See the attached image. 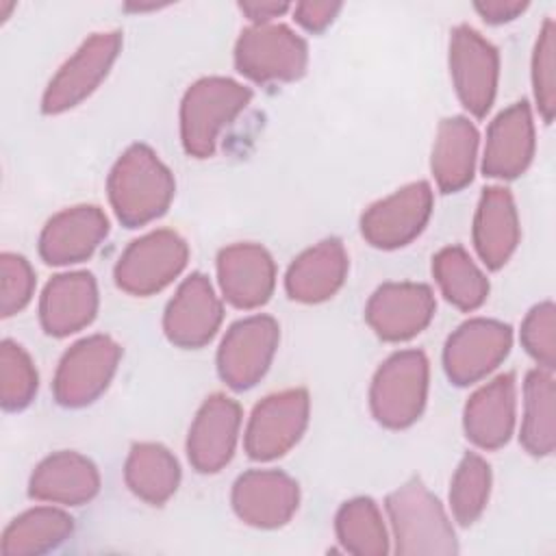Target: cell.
<instances>
[{"instance_id":"obj_8","label":"cell","mask_w":556,"mask_h":556,"mask_svg":"<svg viewBox=\"0 0 556 556\" xmlns=\"http://www.w3.org/2000/svg\"><path fill=\"white\" fill-rule=\"evenodd\" d=\"M122 348L106 334H91L74 343L61 358L54 376V397L63 406L93 402L111 382Z\"/></svg>"},{"instance_id":"obj_5","label":"cell","mask_w":556,"mask_h":556,"mask_svg":"<svg viewBox=\"0 0 556 556\" xmlns=\"http://www.w3.org/2000/svg\"><path fill=\"white\" fill-rule=\"evenodd\" d=\"M306 43L282 24H254L241 30L235 46L237 70L256 83H285L304 74Z\"/></svg>"},{"instance_id":"obj_25","label":"cell","mask_w":556,"mask_h":556,"mask_svg":"<svg viewBox=\"0 0 556 556\" xmlns=\"http://www.w3.org/2000/svg\"><path fill=\"white\" fill-rule=\"evenodd\" d=\"M473 243L491 269H500L515 252L519 243V219L508 189H484L473 219Z\"/></svg>"},{"instance_id":"obj_18","label":"cell","mask_w":556,"mask_h":556,"mask_svg":"<svg viewBox=\"0 0 556 556\" xmlns=\"http://www.w3.org/2000/svg\"><path fill=\"white\" fill-rule=\"evenodd\" d=\"M109 232L106 215L98 206H72L56 213L41 230L39 254L50 265L89 258Z\"/></svg>"},{"instance_id":"obj_3","label":"cell","mask_w":556,"mask_h":556,"mask_svg":"<svg viewBox=\"0 0 556 556\" xmlns=\"http://www.w3.org/2000/svg\"><path fill=\"white\" fill-rule=\"evenodd\" d=\"M252 91L222 76L193 83L180 104V137L187 154L206 159L215 152L219 132L250 104Z\"/></svg>"},{"instance_id":"obj_14","label":"cell","mask_w":556,"mask_h":556,"mask_svg":"<svg viewBox=\"0 0 556 556\" xmlns=\"http://www.w3.org/2000/svg\"><path fill=\"white\" fill-rule=\"evenodd\" d=\"M434 315L430 287L417 282H387L367 302L365 319L384 341H406L419 334Z\"/></svg>"},{"instance_id":"obj_30","label":"cell","mask_w":556,"mask_h":556,"mask_svg":"<svg viewBox=\"0 0 556 556\" xmlns=\"http://www.w3.org/2000/svg\"><path fill=\"white\" fill-rule=\"evenodd\" d=\"M432 274L445 300L460 311L478 308L489 295L486 276L458 245H450L437 252V256L432 258Z\"/></svg>"},{"instance_id":"obj_26","label":"cell","mask_w":556,"mask_h":556,"mask_svg":"<svg viewBox=\"0 0 556 556\" xmlns=\"http://www.w3.org/2000/svg\"><path fill=\"white\" fill-rule=\"evenodd\" d=\"M478 130L467 117H447L439 124L432 146V174L445 193L458 191L473 178Z\"/></svg>"},{"instance_id":"obj_37","label":"cell","mask_w":556,"mask_h":556,"mask_svg":"<svg viewBox=\"0 0 556 556\" xmlns=\"http://www.w3.org/2000/svg\"><path fill=\"white\" fill-rule=\"evenodd\" d=\"M341 4L339 2H300L295 4L293 9V15L298 20V24H302L306 30H313V33H319L324 30L339 13Z\"/></svg>"},{"instance_id":"obj_24","label":"cell","mask_w":556,"mask_h":556,"mask_svg":"<svg viewBox=\"0 0 556 556\" xmlns=\"http://www.w3.org/2000/svg\"><path fill=\"white\" fill-rule=\"evenodd\" d=\"M348 274V254L339 239H326L302 252L285 276L291 300L315 304L339 291Z\"/></svg>"},{"instance_id":"obj_27","label":"cell","mask_w":556,"mask_h":556,"mask_svg":"<svg viewBox=\"0 0 556 556\" xmlns=\"http://www.w3.org/2000/svg\"><path fill=\"white\" fill-rule=\"evenodd\" d=\"M124 478L139 500L163 504L178 489L180 467L167 447L159 443H137L126 458Z\"/></svg>"},{"instance_id":"obj_21","label":"cell","mask_w":556,"mask_h":556,"mask_svg":"<svg viewBox=\"0 0 556 556\" xmlns=\"http://www.w3.org/2000/svg\"><path fill=\"white\" fill-rule=\"evenodd\" d=\"M98 311V289L91 274L74 271L54 276L39 302L41 326L52 337L72 334L96 317Z\"/></svg>"},{"instance_id":"obj_19","label":"cell","mask_w":556,"mask_h":556,"mask_svg":"<svg viewBox=\"0 0 556 556\" xmlns=\"http://www.w3.org/2000/svg\"><path fill=\"white\" fill-rule=\"evenodd\" d=\"M217 276L224 298L239 308L265 304L274 291L276 267L269 252L256 243H235L219 252Z\"/></svg>"},{"instance_id":"obj_34","label":"cell","mask_w":556,"mask_h":556,"mask_svg":"<svg viewBox=\"0 0 556 556\" xmlns=\"http://www.w3.org/2000/svg\"><path fill=\"white\" fill-rule=\"evenodd\" d=\"M556 26L545 20L532 56V85L541 117L549 124L556 111Z\"/></svg>"},{"instance_id":"obj_23","label":"cell","mask_w":556,"mask_h":556,"mask_svg":"<svg viewBox=\"0 0 556 556\" xmlns=\"http://www.w3.org/2000/svg\"><path fill=\"white\" fill-rule=\"evenodd\" d=\"M465 432L482 450L502 447L515 426V378L502 374L480 387L465 406Z\"/></svg>"},{"instance_id":"obj_36","label":"cell","mask_w":556,"mask_h":556,"mask_svg":"<svg viewBox=\"0 0 556 556\" xmlns=\"http://www.w3.org/2000/svg\"><path fill=\"white\" fill-rule=\"evenodd\" d=\"M35 274L20 254L4 252L0 256V313L11 317L20 313L33 298Z\"/></svg>"},{"instance_id":"obj_7","label":"cell","mask_w":556,"mask_h":556,"mask_svg":"<svg viewBox=\"0 0 556 556\" xmlns=\"http://www.w3.org/2000/svg\"><path fill=\"white\" fill-rule=\"evenodd\" d=\"M119 30L93 33L48 83L41 100L43 113H63L80 104L87 96H91L96 87L106 78L113 61L119 54Z\"/></svg>"},{"instance_id":"obj_10","label":"cell","mask_w":556,"mask_h":556,"mask_svg":"<svg viewBox=\"0 0 556 556\" xmlns=\"http://www.w3.org/2000/svg\"><path fill=\"white\" fill-rule=\"evenodd\" d=\"M278 348V324L269 315H252L232 324L217 352V371L232 389L254 387Z\"/></svg>"},{"instance_id":"obj_17","label":"cell","mask_w":556,"mask_h":556,"mask_svg":"<svg viewBox=\"0 0 556 556\" xmlns=\"http://www.w3.org/2000/svg\"><path fill=\"white\" fill-rule=\"evenodd\" d=\"M222 302L202 274H191L169 300L163 317L167 339L180 348L206 345L222 324Z\"/></svg>"},{"instance_id":"obj_11","label":"cell","mask_w":556,"mask_h":556,"mask_svg":"<svg viewBox=\"0 0 556 556\" xmlns=\"http://www.w3.org/2000/svg\"><path fill=\"white\" fill-rule=\"evenodd\" d=\"M450 72L463 106L482 117L497 89V50L473 28L456 26L450 37Z\"/></svg>"},{"instance_id":"obj_28","label":"cell","mask_w":556,"mask_h":556,"mask_svg":"<svg viewBox=\"0 0 556 556\" xmlns=\"http://www.w3.org/2000/svg\"><path fill=\"white\" fill-rule=\"evenodd\" d=\"M74 521L65 510L37 506L15 517L0 543L2 556H37L54 549L72 534Z\"/></svg>"},{"instance_id":"obj_33","label":"cell","mask_w":556,"mask_h":556,"mask_svg":"<svg viewBox=\"0 0 556 556\" xmlns=\"http://www.w3.org/2000/svg\"><path fill=\"white\" fill-rule=\"evenodd\" d=\"M37 393V371L26 350L9 339L0 348V402L7 410H20Z\"/></svg>"},{"instance_id":"obj_12","label":"cell","mask_w":556,"mask_h":556,"mask_svg":"<svg viewBox=\"0 0 556 556\" xmlns=\"http://www.w3.org/2000/svg\"><path fill=\"white\" fill-rule=\"evenodd\" d=\"M513 343L510 328L495 319H469L458 326L443 350L447 378L458 384H471L493 371L508 354Z\"/></svg>"},{"instance_id":"obj_2","label":"cell","mask_w":556,"mask_h":556,"mask_svg":"<svg viewBox=\"0 0 556 556\" xmlns=\"http://www.w3.org/2000/svg\"><path fill=\"white\" fill-rule=\"evenodd\" d=\"M395 552L402 556H450L458 552L454 528L441 502L410 478L387 497Z\"/></svg>"},{"instance_id":"obj_22","label":"cell","mask_w":556,"mask_h":556,"mask_svg":"<svg viewBox=\"0 0 556 556\" xmlns=\"http://www.w3.org/2000/svg\"><path fill=\"white\" fill-rule=\"evenodd\" d=\"M100 489L96 465L76 452H56L43 458L30 476L28 493L35 500L80 506Z\"/></svg>"},{"instance_id":"obj_38","label":"cell","mask_w":556,"mask_h":556,"mask_svg":"<svg viewBox=\"0 0 556 556\" xmlns=\"http://www.w3.org/2000/svg\"><path fill=\"white\" fill-rule=\"evenodd\" d=\"M473 7L486 22L502 24V22H510L519 13H523L528 2H523V0H482V2H476Z\"/></svg>"},{"instance_id":"obj_16","label":"cell","mask_w":556,"mask_h":556,"mask_svg":"<svg viewBox=\"0 0 556 556\" xmlns=\"http://www.w3.org/2000/svg\"><path fill=\"white\" fill-rule=\"evenodd\" d=\"M241 408L232 397L215 393L200 406L187 439L189 463L200 473L219 471L235 454Z\"/></svg>"},{"instance_id":"obj_15","label":"cell","mask_w":556,"mask_h":556,"mask_svg":"<svg viewBox=\"0 0 556 556\" xmlns=\"http://www.w3.org/2000/svg\"><path fill=\"white\" fill-rule=\"evenodd\" d=\"M300 504L293 478L276 469H252L232 486V508L241 521L254 528L285 526Z\"/></svg>"},{"instance_id":"obj_4","label":"cell","mask_w":556,"mask_h":556,"mask_svg":"<svg viewBox=\"0 0 556 556\" xmlns=\"http://www.w3.org/2000/svg\"><path fill=\"white\" fill-rule=\"evenodd\" d=\"M428 358L419 350L389 356L376 371L369 389L374 417L387 428L410 426L426 406Z\"/></svg>"},{"instance_id":"obj_9","label":"cell","mask_w":556,"mask_h":556,"mask_svg":"<svg viewBox=\"0 0 556 556\" xmlns=\"http://www.w3.org/2000/svg\"><path fill=\"white\" fill-rule=\"evenodd\" d=\"M308 393L304 389H287L258 402L245 428L248 456L271 460L287 454L308 424Z\"/></svg>"},{"instance_id":"obj_29","label":"cell","mask_w":556,"mask_h":556,"mask_svg":"<svg viewBox=\"0 0 556 556\" xmlns=\"http://www.w3.org/2000/svg\"><path fill=\"white\" fill-rule=\"evenodd\" d=\"M521 445L534 456H547L556 443V387L547 369H532L523 387Z\"/></svg>"},{"instance_id":"obj_20","label":"cell","mask_w":556,"mask_h":556,"mask_svg":"<svg viewBox=\"0 0 556 556\" xmlns=\"http://www.w3.org/2000/svg\"><path fill=\"white\" fill-rule=\"evenodd\" d=\"M534 154V124L526 102H515L489 126L482 169L491 178H517Z\"/></svg>"},{"instance_id":"obj_6","label":"cell","mask_w":556,"mask_h":556,"mask_svg":"<svg viewBox=\"0 0 556 556\" xmlns=\"http://www.w3.org/2000/svg\"><path fill=\"white\" fill-rule=\"evenodd\" d=\"M189 248L174 230H154L135 239L115 265V282L132 295H152L167 287L187 265Z\"/></svg>"},{"instance_id":"obj_39","label":"cell","mask_w":556,"mask_h":556,"mask_svg":"<svg viewBox=\"0 0 556 556\" xmlns=\"http://www.w3.org/2000/svg\"><path fill=\"white\" fill-rule=\"evenodd\" d=\"M239 9L256 24H267L271 17L282 15L289 9V4L287 2H241Z\"/></svg>"},{"instance_id":"obj_13","label":"cell","mask_w":556,"mask_h":556,"mask_svg":"<svg viewBox=\"0 0 556 556\" xmlns=\"http://www.w3.org/2000/svg\"><path fill=\"white\" fill-rule=\"evenodd\" d=\"M432 189L428 182H410L389 198L371 204L361 217V232L374 245L393 250L410 243L428 224Z\"/></svg>"},{"instance_id":"obj_35","label":"cell","mask_w":556,"mask_h":556,"mask_svg":"<svg viewBox=\"0 0 556 556\" xmlns=\"http://www.w3.org/2000/svg\"><path fill=\"white\" fill-rule=\"evenodd\" d=\"M521 343L526 352L547 371L556 365V308L552 302L534 306L521 324Z\"/></svg>"},{"instance_id":"obj_1","label":"cell","mask_w":556,"mask_h":556,"mask_svg":"<svg viewBox=\"0 0 556 556\" xmlns=\"http://www.w3.org/2000/svg\"><path fill=\"white\" fill-rule=\"evenodd\" d=\"M174 198L172 172L143 143L130 146L109 174V200L130 228L161 217Z\"/></svg>"},{"instance_id":"obj_31","label":"cell","mask_w":556,"mask_h":556,"mask_svg":"<svg viewBox=\"0 0 556 556\" xmlns=\"http://www.w3.org/2000/svg\"><path fill=\"white\" fill-rule=\"evenodd\" d=\"M337 539L345 552L356 556H384L389 536L374 500L356 497L345 502L334 519Z\"/></svg>"},{"instance_id":"obj_32","label":"cell","mask_w":556,"mask_h":556,"mask_svg":"<svg viewBox=\"0 0 556 556\" xmlns=\"http://www.w3.org/2000/svg\"><path fill=\"white\" fill-rule=\"evenodd\" d=\"M491 491V469L486 460L473 452L465 454L458 463L452 486H450V506L458 523H473L489 500Z\"/></svg>"}]
</instances>
